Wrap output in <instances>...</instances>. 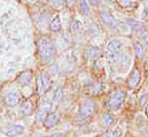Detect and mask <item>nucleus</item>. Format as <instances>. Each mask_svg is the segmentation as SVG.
<instances>
[{"label":"nucleus","mask_w":148,"mask_h":137,"mask_svg":"<svg viewBox=\"0 0 148 137\" xmlns=\"http://www.w3.org/2000/svg\"><path fill=\"white\" fill-rule=\"evenodd\" d=\"M37 48L39 58L42 61L51 60L55 54V45L48 36H41L37 40Z\"/></svg>","instance_id":"obj_1"},{"label":"nucleus","mask_w":148,"mask_h":137,"mask_svg":"<svg viewBox=\"0 0 148 137\" xmlns=\"http://www.w3.org/2000/svg\"><path fill=\"white\" fill-rule=\"evenodd\" d=\"M31 80H32V73L30 70H25L21 73L20 76L17 77V83L24 86V85H29L31 83Z\"/></svg>","instance_id":"obj_12"},{"label":"nucleus","mask_w":148,"mask_h":137,"mask_svg":"<svg viewBox=\"0 0 148 137\" xmlns=\"http://www.w3.org/2000/svg\"><path fill=\"white\" fill-rule=\"evenodd\" d=\"M140 39L143 43H145L148 46V30L147 29H144L141 33H140Z\"/></svg>","instance_id":"obj_24"},{"label":"nucleus","mask_w":148,"mask_h":137,"mask_svg":"<svg viewBox=\"0 0 148 137\" xmlns=\"http://www.w3.org/2000/svg\"><path fill=\"white\" fill-rule=\"evenodd\" d=\"M140 81H141V73H140V69L138 67H133L131 73L129 74V77L126 80V83L129 85L130 89H136L139 84H140Z\"/></svg>","instance_id":"obj_5"},{"label":"nucleus","mask_w":148,"mask_h":137,"mask_svg":"<svg viewBox=\"0 0 148 137\" xmlns=\"http://www.w3.org/2000/svg\"><path fill=\"white\" fill-rule=\"evenodd\" d=\"M49 29L54 33H59L61 30V20H60V16H56L54 17L51 23H49Z\"/></svg>","instance_id":"obj_19"},{"label":"nucleus","mask_w":148,"mask_h":137,"mask_svg":"<svg viewBox=\"0 0 148 137\" xmlns=\"http://www.w3.org/2000/svg\"><path fill=\"white\" fill-rule=\"evenodd\" d=\"M61 97H62V90H61V89H59V90H58V92H55L54 100H55V102H59V100L61 99Z\"/></svg>","instance_id":"obj_26"},{"label":"nucleus","mask_w":148,"mask_h":137,"mask_svg":"<svg viewBox=\"0 0 148 137\" xmlns=\"http://www.w3.org/2000/svg\"><path fill=\"white\" fill-rule=\"evenodd\" d=\"M25 131L24 126L18 123H9L5 128H2V133L8 137H16L18 135H22Z\"/></svg>","instance_id":"obj_4"},{"label":"nucleus","mask_w":148,"mask_h":137,"mask_svg":"<svg viewBox=\"0 0 148 137\" xmlns=\"http://www.w3.org/2000/svg\"><path fill=\"white\" fill-rule=\"evenodd\" d=\"M125 98H126V92L124 90H122V89L115 90L108 97V99L106 102V107L109 111H117L124 104Z\"/></svg>","instance_id":"obj_2"},{"label":"nucleus","mask_w":148,"mask_h":137,"mask_svg":"<svg viewBox=\"0 0 148 137\" xmlns=\"http://www.w3.org/2000/svg\"><path fill=\"white\" fill-rule=\"evenodd\" d=\"M95 109H97V104L91 99H86L83 102L82 106H80L79 115L83 119H88L95 113Z\"/></svg>","instance_id":"obj_3"},{"label":"nucleus","mask_w":148,"mask_h":137,"mask_svg":"<svg viewBox=\"0 0 148 137\" xmlns=\"http://www.w3.org/2000/svg\"><path fill=\"white\" fill-rule=\"evenodd\" d=\"M46 137H64L62 134H53V135H49V136H46Z\"/></svg>","instance_id":"obj_29"},{"label":"nucleus","mask_w":148,"mask_h":137,"mask_svg":"<svg viewBox=\"0 0 148 137\" xmlns=\"http://www.w3.org/2000/svg\"><path fill=\"white\" fill-rule=\"evenodd\" d=\"M3 102L9 107H15L20 103V95L16 91H9L8 93L5 95Z\"/></svg>","instance_id":"obj_9"},{"label":"nucleus","mask_w":148,"mask_h":137,"mask_svg":"<svg viewBox=\"0 0 148 137\" xmlns=\"http://www.w3.org/2000/svg\"><path fill=\"white\" fill-rule=\"evenodd\" d=\"M101 121H102V123L106 127H110V126L114 125V122H115V116L111 113H105L101 116Z\"/></svg>","instance_id":"obj_18"},{"label":"nucleus","mask_w":148,"mask_h":137,"mask_svg":"<svg viewBox=\"0 0 148 137\" xmlns=\"http://www.w3.org/2000/svg\"><path fill=\"white\" fill-rule=\"evenodd\" d=\"M85 52H86V57L90 60H97L98 58L101 57V50L97 46H87Z\"/></svg>","instance_id":"obj_11"},{"label":"nucleus","mask_w":148,"mask_h":137,"mask_svg":"<svg viewBox=\"0 0 148 137\" xmlns=\"http://www.w3.org/2000/svg\"><path fill=\"white\" fill-rule=\"evenodd\" d=\"M58 122H59V115L56 113H54V112H51L46 116V119L44 120V126H45V128L51 129V128L55 127Z\"/></svg>","instance_id":"obj_10"},{"label":"nucleus","mask_w":148,"mask_h":137,"mask_svg":"<svg viewBox=\"0 0 148 137\" xmlns=\"http://www.w3.org/2000/svg\"><path fill=\"white\" fill-rule=\"evenodd\" d=\"M133 50H134L136 55H137L139 59H143V58L146 55L145 47H144V46H143V44H141V43H139V42H134V43H133Z\"/></svg>","instance_id":"obj_16"},{"label":"nucleus","mask_w":148,"mask_h":137,"mask_svg":"<svg viewBox=\"0 0 148 137\" xmlns=\"http://www.w3.org/2000/svg\"><path fill=\"white\" fill-rule=\"evenodd\" d=\"M21 111H22V113L24 114V115H30L31 113H32V111H34V104L31 100H25V103L22 105V107H21Z\"/></svg>","instance_id":"obj_20"},{"label":"nucleus","mask_w":148,"mask_h":137,"mask_svg":"<svg viewBox=\"0 0 148 137\" xmlns=\"http://www.w3.org/2000/svg\"><path fill=\"white\" fill-rule=\"evenodd\" d=\"M118 6L124 9H134L138 6L137 0H116Z\"/></svg>","instance_id":"obj_15"},{"label":"nucleus","mask_w":148,"mask_h":137,"mask_svg":"<svg viewBox=\"0 0 148 137\" xmlns=\"http://www.w3.org/2000/svg\"><path fill=\"white\" fill-rule=\"evenodd\" d=\"M146 114H147V116H148V104L146 105Z\"/></svg>","instance_id":"obj_30"},{"label":"nucleus","mask_w":148,"mask_h":137,"mask_svg":"<svg viewBox=\"0 0 148 137\" xmlns=\"http://www.w3.org/2000/svg\"><path fill=\"white\" fill-rule=\"evenodd\" d=\"M129 57L123 52H109L108 54V61L111 65H117L127 61Z\"/></svg>","instance_id":"obj_7"},{"label":"nucleus","mask_w":148,"mask_h":137,"mask_svg":"<svg viewBox=\"0 0 148 137\" xmlns=\"http://www.w3.org/2000/svg\"><path fill=\"white\" fill-rule=\"evenodd\" d=\"M79 9H80V13L83 15H88L90 14V8H88L85 0H79Z\"/></svg>","instance_id":"obj_21"},{"label":"nucleus","mask_w":148,"mask_h":137,"mask_svg":"<svg viewBox=\"0 0 148 137\" xmlns=\"http://www.w3.org/2000/svg\"><path fill=\"white\" fill-rule=\"evenodd\" d=\"M123 134V130L121 127H115L112 129H109L107 130L106 133H103L101 137H121Z\"/></svg>","instance_id":"obj_17"},{"label":"nucleus","mask_w":148,"mask_h":137,"mask_svg":"<svg viewBox=\"0 0 148 137\" xmlns=\"http://www.w3.org/2000/svg\"><path fill=\"white\" fill-rule=\"evenodd\" d=\"M49 17H51V14H49V13H42V14L40 15V17H39V23H40V24H42V23H44V24H47Z\"/></svg>","instance_id":"obj_22"},{"label":"nucleus","mask_w":148,"mask_h":137,"mask_svg":"<svg viewBox=\"0 0 148 137\" xmlns=\"http://www.w3.org/2000/svg\"><path fill=\"white\" fill-rule=\"evenodd\" d=\"M88 1H90V3L93 5V6H98V5L100 3V0H88Z\"/></svg>","instance_id":"obj_28"},{"label":"nucleus","mask_w":148,"mask_h":137,"mask_svg":"<svg viewBox=\"0 0 148 137\" xmlns=\"http://www.w3.org/2000/svg\"><path fill=\"white\" fill-rule=\"evenodd\" d=\"M102 88H103V86H102L100 83H98V84H93V85H92V89H91V92H92L93 95H98V93H100L101 91H103Z\"/></svg>","instance_id":"obj_23"},{"label":"nucleus","mask_w":148,"mask_h":137,"mask_svg":"<svg viewBox=\"0 0 148 137\" xmlns=\"http://www.w3.org/2000/svg\"><path fill=\"white\" fill-rule=\"evenodd\" d=\"M147 104H148V96L147 95H143L139 98V106L140 107H145Z\"/></svg>","instance_id":"obj_25"},{"label":"nucleus","mask_w":148,"mask_h":137,"mask_svg":"<svg viewBox=\"0 0 148 137\" xmlns=\"http://www.w3.org/2000/svg\"><path fill=\"white\" fill-rule=\"evenodd\" d=\"M51 107H52V104L49 102H45V103H42L40 105V107H39V109L37 112V118H36V120L38 122H44L46 116L51 113Z\"/></svg>","instance_id":"obj_8"},{"label":"nucleus","mask_w":148,"mask_h":137,"mask_svg":"<svg viewBox=\"0 0 148 137\" xmlns=\"http://www.w3.org/2000/svg\"><path fill=\"white\" fill-rule=\"evenodd\" d=\"M53 2H54V5H55V6L60 7V6H62V5L66 2V0H53Z\"/></svg>","instance_id":"obj_27"},{"label":"nucleus","mask_w":148,"mask_h":137,"mask_svg":"<svg viewBox=\"0 0 148 137\" xmlns=\"http://www.w3.org/2000/svg\"><path fill=\"white\" fill-rule=\"evenodd\" d=\"M123 46V42L117 38H112L107 43V50L109 52H118Z\"/></svg>","instance_id":"obj_14"},{"label":"nucleus","mask_w":148,"mask_h":137,"mask_svg":"<svg viewBox=\"0 0 148 137\" xmlns=\"http://www.w3.org/2000/svg\"><path fill=\"white\" fill-rule=\"evenodd\" d=\"M100 19H101V21L107 26V27H109L110 29H114V30H116V29H119L121 28V23L111 15L110 13H108V12H101L100 13Z\"/></svg>","instance_id":"obj_6"},{"label":"nucleus","mask_w":148,"mask_h":137,"mask_svg":"<svg viewBox=\"0 0 148 137\" xmlns=\"http://www.w3.org/2000/svg\"><path fill=\"white\" fill-rule=\"evenodd\" d=\"M127 26L130 27V29L132 30V33H134V34L137 35H140V33L145 29V27H144V24L141 23V22H139V21H137V20H127Z\"/></svg>","instance_id":"obj_13"}]
</instances>
